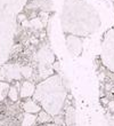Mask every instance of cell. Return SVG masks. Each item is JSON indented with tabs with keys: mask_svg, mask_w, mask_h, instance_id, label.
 Listing matches in <instances>:
<instances>
[{
	"mask_svg": "<svg viewBox=\"0 0 114 126\" xmlns=\"http://www.w3.org/2000/svg\"><path fill=\"white\" fill-rule=\"evenodd\" d=\"M98 57L108 70L114 72V24L101 38V54Z\"/></svg>",
	"mask_w": 114,
	"mask_h": 126,
	"instance_id": "3957f363",
	"label": "cell"
},
{
	"mask_svg": "<svg viewBox=\"0 0 114 126\" xmlns=\"http://www.w3.org/2000/svg\"><path fill=\"white\" fill-rule=\"evenodd\" d=\"M59 22L64 37L81 39L91 37L101 27L99 13L87 0H64Z\"/></svg>",
	"mask_w": 114,
	"mask_h": 126,
	"instance_id": "6da1fadb",
	"label": "cell"
},
{
	"mask_svg": "<svg viewBox=\"0 0 114 126\" xmlns=\"http://www.w3.org/2000/svg\"><path fill=\"white\" fill-rule=\"evenodd\" d=\"M96 70L98 72V77H99V81L101 84L103 90H107V91H112L114 92V72L108 70L106 66L101 63V61L99 60V57H96ZM107 108L108 110L113 113L114 118V101H108L107 102Z\"/></svg>",
	"mask_w": 114,
	"mask_h": 126,
	"instance_id": "277c9868",
	"label": "cell"
},
{
	"mask_svg": "<svg viewBox=\"0 0 114 126\" xmlns=\"http://www.w3.org/2000/svg\"><path fill=\"white\" fill-rule=\"evenodd\" d=\"M68 90L61 73L55 72L46 79L40 80L36 85L32 100L50 117L56 118L65 108Z\"/></svg>",
	"mask_w": 114,
	"mask_h": 126,
	"instance_id": "7a4b0ae2",
	"label": "cell"
},
{
	"mask_svg": "<svg viewBox=\"0 0 114 126\" xmlns=\"http://www.w3.org/2000/svg\"><path fill=\"white\" fill-rule=\"evenodd\" d=\"M108 126H114V118H111L108 120Z\"/></svg>",
	"mask_w": 114,
	"mask_h": 126,
	"instance_id": "7c38bea8",
	"label": "cell"
},
{
	"mask_svg": "<svg viewBox=\"0 0 114 126\" xmlns=\"http://www.w3.org/2000/svg\"><path fill=\"white\" fill-rule=\"evenodd\" d=\"M66 125L67 126H75V110L73 107H67L66 108Z\"/></svg>",
	"mask_w": 114,
	"mask_h": 126,
	"instance_id": "ba28073f",
	"label": "cell"
},
{
	"mask_svg": "<svg viewBox=\"0 0 114 126\" xmlns=\"http://www.w3.org/2000/svg\"><path fill=\"white\" fill-rule=\"evenodd\" d=\"M111 1H112V3H113V5H114V0H111Z\"/></svg>",
	"mask_w": 114,
	"mask_h": 126,
	"instance_id": "4fadbf2b",
	"label": "cell"
},
{
	"mask_svg": "<svg viewBox=\"0 0 114 126\" xmlns=\"http://www.w3.org/2000/svg\"><path fill=\"white\" fill-rule=\"evenodd\" d=\"M23 110L27 113H36L41 111V107L34 101V100H27L23 103Z\"/></svg>",
	"mask_w": 114,
	"mask_h": 126,
	"instance_id": "52a82bcc",
	"label": "cell"
},
{
	"mask_svg": "<svg viewBox=\"0 0 114 126\" xmlns=\"http://www.w3.org/2000/svg\"><path fill=\"white\" fill-rule=\"evenodd\" d=\"M34 88L36 85L33 84V81L30 80H24L22 83L21 86V91H20V96L22 99H26V97H31L34 93Z\"/></svg>",
	"mask_w": 114,
	"mask_h": 126,
	"instance_id": "8992f818",
	"label": "cell"
},
{
	"mask_svg": "<svg viewBox=\"0 0 114 126\" xmlns=\"http://www.w3.org/2000/svg\"><path fill=\"white\" fill-rule=\"evenodd\" d=\"M10 85L6 81H0V102L3 101V99L8 95V92H9Z\"/></svg>",
	"mask_w": 114,
	"mask_h": 126,
	"instance_id": "9c48e42d",
	"label": "cell"
},
{
	"mask_svg": "<svg viewBox=\"0 0 114 126\" xmlns=\"http://www.w3.org/2000/svg\"><path fill=\"white\" fill-rule=\"evenodd\" d=\"M39 126H63V124L50 120V122H46V123H39Z\"/></svg>",
	"mask_w": 114,
	"mask_h": 126,
	"instance_id": "8fae6325",
	"label": "cell"
},
{
	"mask_svg": "<svg viewBox=\"0 0 114 126\" xmlns=\"http://www.w3.org/2000/svg\"><path fill=\"white\" fill-rule=\"evenodd\" d=\"M8 97L12 102H16L18 100V90L16 88V86H10L9 92H8Z\"/></svg>",
	"mask_w": 114,
	"mask_h": 126,
	"instance_id": "30bf717a",
	"label": "cell"
},
{
	"mask_svg": "<svg viewBox=\"0 0 114 126\" xmlns=\"http://www.w3.org/2000/svg\"><path fill=\"white\" fill-rule=\"evenodd\" d=\"M64 38H65L66 48H67V50L70 52L72 56H81L82 52H83V41H85V39L73 36H65Z\"/></svg>",
	"mask_w": 114,
	"mask_h": 126,
	"instance_id": "5b68a950",
	"label": "cell"
}]
</instances>
